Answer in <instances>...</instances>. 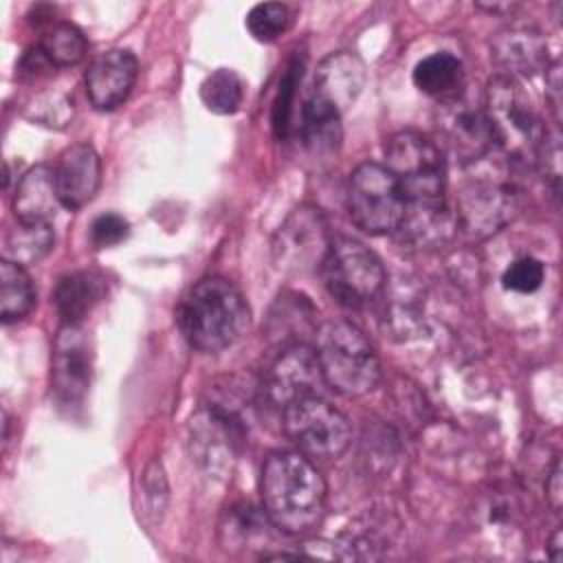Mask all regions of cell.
Here are the masks:
<instances>
[{"label": "cell", "instance_id": "7c38bea8", "mask_svg": "<svg viewBox=\"0 0 563 563\" xmlns=\"http://www.w3.org/2000/svg\"><path fill=\"white\" fill-rule=\"evenodd\" d=\"M325 385L317 352L303 343H292L273 363L264 378V396L282 411L301 398L321 396Z\"/></svg>", "mask_w": 563, "mask_h": 563}, {"label": "cell", "instance_id": "52a82bcc", "mask_svg": "<svg viewBox=\"0 0 563 563\" xmlns=\"http://www.w3.org/2000/svg\"><path fill=\"white\" fill-rule=\"evenodd\" d=\"M347 211L369 235L396 233L405 216V196L394 174L378 163L358 165L347 183Z\"/></svg>", "mask_w": 563, "mask_h": 563}, {"label": "cell", "instance_id": "ba28073f", "mask_svg": "<svg viewBox=\"0 0 563 563\" xmlns=\"http://www.w3.org/2000/svg\"><path fill=\"white\" fill-rule=\"evenodd\" d=\"M282 429L288 440L308 457H339L352 438L347 418L321 396L290 402L282 411Z\"/></svg>", "mask_w": 563, "mask_h": 563}, {"label": "cell", "instance_id": "5bb4252c", "mask_svg": "<svg viewBox=\"0 0 563 563\" xmlns=\"http://www.w3.org/2000/svg\"><path fill=\"white\" fill-rule=\"evenodd\" d=\"M90 385V352L79 325L59 330L53 347V389L59 405H81Z\"/></svg>", "mask_w": 563, "mask_h": 563}, {"label": "cell", "instance_id": "277c9868", "mask_svg": "<svg viewBox=\"0 0 563 563\" xmlns=\"http://www.w3.org/2000/svg\"><path fill=\"white\" fill-rule=\"evenodd\" d=\"M385 167L405 196V209L446 207V172L440 145L416 130L394 134L385 145Z\"/></svg>", "mask_w": 563, "mask_h": 563}, {"label": "cell", "instance_id": "3957f363", "mask_svg": "<svg viewBox=\"0 0 563 563\" xmlns=\"http://www.w3.org/2000/svg\"><path fill=\"white\" fill-rule=\"evenodd\" d=\"M484 114L488 119L495 147L512 165H534L548 130L541 125L523 86L508 77H493L484 95Z\"/></svg>", "mask_w": 563, "mask_h": 563}, {"label": "cell", "instance_id": "6da1fadb", "mask_svg": "<svg viewBox=\"0 0 563 563\" xmlns=\"http://www.w3.org/2000/svg\"><path fill=\"white\" fill-rule=\"evenodd\" d=\"M262 510L284 534L312 530L325 512V482L303 453H273L262 468Z\"/></svg>", "mask_w": 563, "mask_h": 563}, {"label": "cell", "instance_id": "d6a6232c", "mask_svg": "<svg viewBox=\"0 0 563 563\" xmlns=\"http://www.w3.org/2000/svg\"><path fill=\"white\" fill-rule=\"evenodd\" d=\"M545 92H548V101L550 108L554 112V119H561V64L552 62L545 68Z\"/></svg>", "mask_w": 563, "mask_h": 563}, {"label": "cell", "instance_id": "e575fe53", "mask_svg": "<svg viewBox=\"0 0 563 563\" xmlns=\"http://www.w3.org/2000/svg\"><path fill=\"white\" fill-rule=\"evenodd\" d=\"M550 559L554 561H561V528L552 534V541H550Z\"/></svg>", "mask_w": 563, "mask_h": 563}, {"label": "cell", "instance_id": "4316f807", "mask_svg": "<svg viewBox=\"0 0 563 563\" xmlns=\"http://www.w3.org/2000/svg\"><path fill=\"white\" fill-rule=\"evenodd\" d=\"M290 26V9L282 2H260L246 13V29L257 42H275Z\"/></svg>", "mask_w": 563, "mask_h": 563}, {"label": "cell", "instance_id": "8992f818", "mask_svg": "<svg viewBox=\"0 0 563 563\" xmlns=\"http://www.w3.org/2000/svg\"><path fill=\"white\" fill-rule=\"evenodd\" d=\"M319 271L330 297L345 308H363L385 286V268L378 255L350 238L330 244Z\"/></svg>", "mask_w": 563, "mask_h": 563}, {"label": "cell", "instance_id": "9c48e42d", "mask_svg": "<svg viewBox=\"0 0 563 563\" xmlns=\"http://www.w3.org/2000/svg\"><path fill=\"white\" fill-rule=\"evenodd\" d=\"M435 130L440 145L462 167L482 163L495 150L484 106L468 101L462 97V92L440 101L435 112Z\"/></svg>", "mask_w": 563, "mask_h": 563}, {"label": "cell", "instance_id": "603a6c76", "mask_svg": "<svg viewBox=\"0 0 563 563\" xmlns=\"http://www.w3.org/2000/svg\"><path fill=\"white\" fill-rule=\"evenodd\" d=\"M55 244V233L51 224H26L18 222L4 233L2 260H9L20 266L37 264L51 253Z\"/></svg>", "mask_w": 563, "mask_h": 563}, {"label": "cell", "instance_id": "2e32d148", "mask_svg": "<svg viewBox=\"0 0 563 563\" xmlns=\"http://www.w3.org/2000/svg\"><path fill=\"white\" fill-rule=\"evenodd\" d=\"M365 84V66L363 62L347 53H330L323 57L314 70L310 99L336 110L341 117L343 112L356 101Z\"/></svg>", "mask_w": 563, "mask_h": 563}, {"label": "cell", "instance_id": "e0dca14e", "mask_svg": "<svg viewBox=\"0 0 563 563\" xmlns=\"http://www.w3.org/2000/svg\"><path fill=\"white\" fill-rule=\"evenodd\" d=\"M490 59L499 68V77L519 81L548 68V42L537 29L512 26L493 40Z\"/></svg>", "mask_w": 563, "mask_h": 563}, {"label": "cell", "instance_id": "f546056e", "mask_svg": "<svg viewBox=\"0 0 563 563\" xmlns=\"http://www.w3.org/2000/svg\"><path fill=\"white\" fill-rule=\"evenodd\" d=\"M26 117L48 128H64L73 117V103L64 95H42L31 101Z\"/></svg>", "mask_w": 563, "mask_h": 563}, {"label": "cell", "instance_id": "484cf974", "mask_svg": "<svg viewBox=\"0 0 563 563\" xmlns=\"http://www.w3.org/2000/svg\"><path fill=\"white\" fill-rule=\"evenodd\" d=\"M200 99L213 114H233L242 106L244 84L231 68H218L200 84Z\"/></svg>", "mask_w": 563, "mask_h": 563}, {"label": "cell", "instance_id": "ffe728a7", "mask_svg": "<svg viewBox=\"0 0 563 563\" xmlns=\"http://www.w3.org/2000/svg\"><path fill=\"white\" fill-rule=\"evenodd\" d=\"M108 295V282L97 271H75L64 275L55 288V308L66 325H79L92 308Z\"/></svg>", "mask_w": 563, "mask_h": 563}, {"label": "cell", "instance_id": "7a4b0ae2", "mask_svg": "<svg viewBox=\"0 0 563 563\" xmlns=\"http://www.w3.org/2000/svg\"><path fill=\"white\" fill-rule=\"evenodd\" d=\"M176 321L191 347L213 354L242 339L251 321V310L233 282L211 275L185 295Z\"/></svg>", "mask_w": 563, "mask_h": 563}, {"label": "cell", "instance_id": "836d02e7", "mask_svg": "<svg viewBox=\"0 0 563 563\" xmlns=\"http://www.w3.org/2000/svg\"><path fill=\"white\" fill-rule=\"evenodd\" d=\"M545 490H548V499H550V506L552 510H561V499H563V486H561V462L556 460L554 462V468L550 473V479L545 484Z\"/></svg>", "mask_w": 563, "mask_h": 563}, {"label": "cell", "instance_id": "4fadbf2b", "mask_svg": "<svg viewBox=\"0 0 563 563\" xmlns=\"http://www.w3.org/2000/svg\"><path fill=\"white\" fill-rule=\"evenodd\" d=\"M139 75V62L128 48L99 53L86 70V95L97 110L119 108L132 92Z\"/></svg>", "mask_w": 563, "mask_h": 563}, {"label": "cell", "instance_id": "1f68e13d", "mask_svg": "<svg viewBox=\"0 0 563 563\" xmlns=\"http://www.w3.org/2000/svg\"><path fill=\"white\" fill-rule=\"evenodd\" d=\"M534 165H539L543 169V174H545L548 183L552 185V189L559 191V183H561V143H559V134L556 132L554 134L545 132Z\"/></svg>", "mask_w": 563, "mask_h": 563}, {"label": "cell", "instance_id": "7402d4cb", "mask_svg": "<svg viewBox=\"0 0 563 563\" xmlns=\"http://www.w3.org/2000/svg\"><path fill=\"white\" fill-rule=\"evenodd\" d=\"M301 136L306 147L317 156H332L341 145V114L314 99L301 108Z\"/></svg>", "mask_w": 563, "mask_h": 563}, {"label": "cell", "instance_id": "4dcf8cb0", "mask_svg": "<svg viewBox=\"0 0 563 563\" xmlns=\"http://www.w3.org/2000/svg\"><path fill=\"white\" fill-rule=\"evenodd\" d=\"M130 235V224L119 213H103L90 224V244L95 249H110Z\"/></svg>", "mask_w": 563, "mask_h": 563}, {"label": "cell", "instance_id": "44dd1931", "mask_svg": "<svg viewBox=\"0 0 563 563\" xmlns=\"http://www.w3.org/2000/svg\"><path fill=\"white\" fill-rule=\"evenodd\" d=\"M413 84L420 92L429 97H435L440 101L451 99L462 90L464 66L455 55L446 51L431 53L416 64Z\"/></svg>", "mask_w": 563, "mask_h": 563}, {"label": "cell", "instance_id": "cb8c5ba5", "mask_svg": "<svg viewBox=\"0 0 563 563\" xmlns=\"http://www.w3.org/2000/svg\"><path fill=\"white\" fill-rule=\"evenodd\" d=\"M35 303V288L24 266L9 260L0 262V319L15 323L24 319Z\"/></svg>", "mask_w": 563, "mask_h": 563}, {"label": "cell", "instance_id": "5b68a950", "mask_svg": "<svg viewBox=\"0 0 563 563\" xmlns=\"http://www.w3.org/2000/svg\"><path fill=\"white\" fill-rule=\"evenodd\" d=\"M314 352L325 385L343 396H365L380 380V363L369 339L350 321H328L317 332Z\"/></svg>", "mask_w": 563, "mask_h": 563}, {"label": "cell", "instance_id": "9a60e30c", "mask_svg": "<svg viewBox=\"0 0 563 563\" xmlns=\"http://www.w3.org/2000/svg\"><path fill=\"white\" fill-rule=\"evenodd\" d=\"M55 189L62 207L75 211L88 205L101 185V161L92 145L77 143L62 152L53 167Z\"/></svg>", "mask_w": 563, "mask_h": 563}, {"label": "cell", "instance_id": "83f0119b", "mask_svg": "<svg viewBox=\"0 0 563 563\" xmlns=\"http://www.w3.org/2000/svg\"><path fill=\"white\" fill-rule=\"evenodd\" d=\"M543 277H545L543 262H539L537 257L523 255L508 264V268L501 275V284L506 290L528 295V292H534L541 288Z\"/></svg>", "mask_w": 563, "mask_h": 563}, {"label": "cell", "instance_id": "8fae6325", "mask_svg": "<svg viewBox=\"0 0 563 563\" xmlns=\"http://www.w3.org/2000/svg\"><path fill=\"white\" fill-rule=\"evenodd\" d=\"M517 211V191L504 178L482 174L471 178L457 196L455 227L473 238L499 231Z\"/></svg>", "mask_w": 563, "mask_h": 563}, {"label": "cell", "instance_id": "d6986e66", "mask_svg": "<svg viewBox=\"0 0 563 563\" xmlns=\"http://www.w3.org/2000/svg\"><path fill=\"white\" fill-rule=\"evenodd\" d=\"M57 189L53 167L35 165L18 183L13 196V213L18 222L51 224L57 213Z\"/></svg>", "mask_w": 563, "mask_h": 563}, {"label": "cell", "instance_id": "d4e9b609", "mask_svg": "<svg viewBox=\"0 0 563 563\" xmlns=\"http://www.w3.org/2000/svg\"><path fill=\"white\" fill-rule=\"evenodd\" d=\"M40 48L51 59V64L57 66H75L86 57V37L73 22H55L51 24L42 40Z\"/></svg>", "mask_w": 563, "mask_h": 563}, {"label": "cell", "instance_id": "30bf717a", "mask_svg": "<svg viewBox=\"0 0 563 563\" xmlns=\"http://www.w3.org/2000/svg\"><path fill=\"white\" fill-rule=\"evenodd\" d=\"M332 240L319 209L297 207L273 238V257L279 271L310 273L321 268Z\"/></svg>", "mask_w": 563, "mask_h": 563}, {"label": "cell", "instance_id": "ac0fdd59", "mask_svg": "<svg viewBox=\"0 0 563 563\" xmlns=\"http://www.w3.org/2000/svg\"><path fill=\"white\" fill-rule=\"evenodd\" d=\"M238 438V420L231 411L209 407L191 420V446L196 460L207 468L227 466L233 457V440Z\"/></svg>", "mask_w": 563, "mask_h": 563}, {"label": "cell", "instance_id": "f1b7e54d", "mask_svg": "<svg viewBox=\"0 0 563 563\" xmlns=\"http://www.w3.org/2000/svg\"><path fill=\"white\" fill-rule=\"evenodd\" d=\"M299 81H301V62L295 59V62H290V66L286 68V73L282 77L279 92H277V99H275V106H273V128H275L277 136L288 134L292 103H295Z\"/></svg>", "mask_w": 563, "mask_h": 563}]
</instances>
